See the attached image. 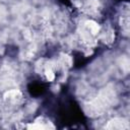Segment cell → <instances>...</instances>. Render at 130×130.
Segmentation results:
<instances>
[{
  "instance_id": "6da1fadb",
  "label": "cell",
  "mask_w": 130,
  "mask_h": 130,
  "mask_svg": "<svg viewBox=\"0 0 130 130\" xmlns=\"http://www.w3.org/2000/svg\"><path fill=\"white\" fill-rule=\"evenodd\" d=\"M107 129H128L129 125L128 122L122 118H115L108 122L106 125Z\"/></svg>"
}]
</instances>
